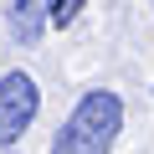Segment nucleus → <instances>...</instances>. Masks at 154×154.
<instances>
[{
    "label": "nucleus",
    "mask_w": 154,
    "mask_h": 154,
    "mask_svg": "<svg viewBox=\"0 0 154 154\" xmlns=\"http://www.w3.org/2000/svg\"><path fill=\"white\" fill-rule=\"evenodd\" d=\"M118 134H123V103H118V93L93 88V93H82V103H77L67 113V123L57 128L51 154H108Z\"/></svg>",
    "instance_id": "obj_1"
},
{
    "label": "nucleus",
    "mask_w": 154,
    "mask_h": 154,
    "mask_svg": "<svg viewBox=\"0 0 154 154\" xmlns=\"http://www.w3.org/2000/svg\"><path fill=\"white\" fill-rule=\"evenodd\" d=\"M41 113V93H36V77L26 72H5L0 77V149H11Z\"/></svg>",
    "instance_id": "obj_2"
},
{
    "label": "nucleus",
    "mask_w": 154,
    "mask_h": 154,
    "mask_svg": "<svg viewBox=\"0 0 154 154\" xmlns=\"http://www.w3.org/2000/svg\"><path fill=\"white\" fill-rule=\"evenodd\" d=\"M51 26V0H11V36L21 46H36Z\"/></svg>",
    "instance_id": "obj_3"
},
{
    "label": "nucleus",
    "mask_w": 154,
    "mask_h": 154,
    "mask_svg": "<svg viewBox=\"0 0 154 154\" xmlns=\"http://www.w3.org/2000/svg\"><path fill=\"white\" fill-rule=\"evenodd\" d=\"M88 0H51V26H72L77 16H82Z\"/></svg>",
    "instance_id": "obj_4"
}]
</instances>
